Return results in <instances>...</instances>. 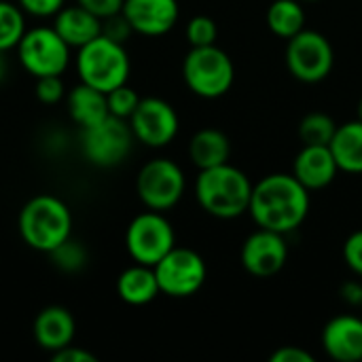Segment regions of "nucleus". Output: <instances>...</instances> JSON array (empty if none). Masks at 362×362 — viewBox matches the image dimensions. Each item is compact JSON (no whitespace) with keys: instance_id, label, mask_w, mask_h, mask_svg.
Masks as SVG:
<instances>
[{"instance_id":"obj_38","label":"nucleus","mask_w":362,"mask_h":362,"mask_svg":"<svg viewBox=\"0 0 362 362\" xmlns=\"http://www.w3.org/2000/svg\"><path fill=\"white\" fill-rule=\"evenodd\" d=\"M301 2H318V0H301Z\"/></svg>"},{"instance_id":"obj_32","label":"nucleus","mask_w":362,"mask_h":362,"mask_svg":"<svg viewBox=\"0 0 362 362\" xmlns=\"http://www.w3.org/2000/svg\"><path fill=\"white\" fill-rule=\"evenodd\" d=\"M123 2H125V0H78V4H81L83 8H87L89 13H93V15L100 17V19H106V17H110V15L121 13Z\"/></svg>"},{"instance_id":"obj_7","label":"nucleus","mask_w":362,"mask_h":362,"mask_svg":"<svg viewBox=\"0 0 362 362\" xmlns=\"http://www.w3.org/2000/svg\"><path fill=\"white\" fill-rule=\"evenodd\" d=\"M125 246L136 263L153 267L176 246V235L170 221L157 210H151L129 223L125 233Z\"/></svg>"},{"instance_id":"obj_35","label":"nucleus","mask_w":362,"mask_h":362,"mask_svg":"<svg viewBox=\"0 0 362 362\" xmlns=\"http://www.w3.org/2000/svg\"><path fill=\"white\" fill-rule=\"evenodd\" d=\"M272 362H314V356L303 348L284 346L272 354Z\"/></svg>"},{"instance_id":"obj_25","label":"nucleus","mask_w":362,"mask_h":362,"mask_svg":"<svg viewBox=\"0 0 362 362\" xmlns=\"http://www.w3.org/2000/svg\"><path fill=\"white\" fill-rule=\"evenodd\" d=\"M23 32H25V23L21 11L15 4L0 0V51L4 53L17 47Z\"/></svg>"},{"instance_id":"obj_16","label":"nucleus","mask_w":362,"mask_h":362,"mask_svg":"<svg viewBox=\"0 0 362 362\" xmlns=\"http://www.w3.org/2000/svg\"><path fill=\"white\" fill-rule=\"evenodd\" d=\"M325 352L339 362L362 361V318L358 316H335L322 331Z\"/></svg>"},{"instance_id":"obj_5","label":"nucleus","mask_w":362,"mask_h":362,"mask_svg":"<svg viewBox=\"0 0 362 362\" xmlns=\"http://www.w3.org/2000/svg\"><path fill=\"white\" fill-rule=\"evenodd\" d=\"M182 76L195 95L214 100L231 89L235 68L231 57L216 45L191 47L182 64Z\"/></svg>"},{"instance_id":"obj_9","label":"nucleus","mask_w":362,"mask_h":362,"mask_svg":"<svg viewBox=\"0 0 362 362\" xmlns=\"http://www.w3.org/2000/svg\"><path fill=\"white\" fill-rule=\"evenodd\" d=\"M159 293L182 299L195 295L206 282V263L204 259L189 248H172L159 263L153 265Z\"/></svg>"},{"instance_id":"obj_24","label":"nucleus","mask_w":362,"mask_h":362,"mask_svg":"<svg viewBox=\"0 0 362 362\" xmlns=\"http://www.w3.org/2000/svg\"><path fill=\"white\" fill-rule=\"evenodd\" d=\"M335 129H337V123L333 121V117L325 112H310L299 123V138L303 144L329 146L335 136Z\"/></svg>"},{"instance_id":"obj_13","label":"nucleus","mask_w":362,"mask_h":362,"mask_svg":"<svg viewBox=\"0 0 362 362\" xmlns=\"http://www.w3.org/2000/svg\"><path fill=\"white\" fill-rule=\"evenodd\" d=\"M240 259L250 276L272 278L284 269L288 261V246L282 233L259 227V231L246 238Z\"/></svg>"},{"instance_id":"obj_12","label":"nucleus","mask_w":362,"mask_h":362,"mask_svg":"<svg viewBox=\"0 0 362 362\" xmlns=\"http://www.w3.org/2000/svg\"><path fill=\"white\" fill-rule=\"evenodd\" d=\"M129 127L134 138L142 144L161 148L170 144L178 134V115L161 98H144L138 102L136 110L129 117Z\"/></svg>"},{"instance_id":"obj_6","label":"nucleus","mask_w":362,"mask_h":362,"mask_svg":"<svg viewBox=\"0 0 362 362\" xmlns=\"http://www.w3.org/2000/svg\"><path fill=\"white\" fill-rule=\"evenodd\" d=\"M335 66V51L331 40L316 30H301L286 45L288 72L308 85L325 81Z\"/></svg>"},{"instance_id":"obj_29","label":"nucleus","mask_w":362,"mask_h":362,"mask_svg":"<svg viewBox=\"0 0 362 362\" xmlns=\"http://www.w3.org/2000/svg\"><path fill=\"white\" fill-rule=\"evenodd\" d=\"M36 98L42 104H57L64 98V83L59 74L36 76Z\"/></svg>"},{"instance_id":"obj_31","label":"nucleus","mask_w":362,"mask_h":362,"mask_svg":"<svg viewBox=\"0 0 362 362\" xmlns=\"http://www.w3.org/2000/svg\"><path fill=\"white\" fill-rule=\"evenodd\" d=\"M344 261L356 276L362 278V229L348 235L344 244Z\"/></svg>"},{"instance_id":"obj_15","label":"nucleus","mask_w":362,"mask_h":362,"mask_svg":"<svg viewBox=\"0 0 362 362\" xmlns=\"http://www.w3.org/2000/svg\"><path fill=\"white\" fill-rule=\"evenodd\" d=\"M310 193L327 189L339 174L337 161L329 146L322 144H303L293 161L291 172Z\"/></svg>"},{"instance_id":"obj_33","label":"nucleus","mask_w":362,"mask_h":362,"mask_svg":"<svg viewBox=\"0 0 362 362\" xmlns=\"http://www.w3.org/2000/svg\"><path fill=\"white\" fill-rule=\"evenodd\" d=\"M19 4L32 15L49 17V15H55L64 6V0H19Z\"/></svg>"},{"instance_id":"obj_37","label":"nucleus","mask_w":362,"mask_h":362,"mask_svg":"<svg viewBox=\"0 0 362 362\" xmlns=\"http://www.w3.org/2000/svg\"><path fill=\"white\" fill-rule=\"evenodd\" d=\"M356 112H358V121H362V98L361 102H358V110H356Z\"/></svg>"},{"instance_id":"obj_4","label":"nucleus","mask_w":362,"mask_h":362,"mask_svg":"<svg viewBox=\"0 0 362 362\" xmlns=\"http://www.w3.org/2000/svg\"><path fill=\"white\" fill-rule=\"evenodd\" d=\"M76 72L81 76V83L108 93L115 87L127 83L129 57L121 42H115L100 34L98 38L78 47Z\"/></svg>"},{"instance_id":"obj_27","label":"nucleus","mask_w":362,"mask_h":362,"mask_svg":"<svg viewBox=\"0 0 362 362\" xmlns=\"http://www.w3.org/2000/svg\"><path fill=\"white\" fill-rule=\"evenodd\" d=\"M106 102H108V110H110L112 117L129 119L132 112L136 110L140 98H138V93L132 87H127L123 83V85H119V87H115L112 91L106 93Z\"/></svg>"},{"instance_id":"obj_26","label":"nucleus","mask_w":362,"mask_h":362,"mask_svg":"<svg viewBox=\"0 0 362 362\" xmlns=\"http://www.w3.org/2000/svg\"><path fill=\"white\" fill-rule=\"evenodd\" d=\"M51 255V259H53V263L59 267V269H64V272H78V269H83L85 267V263H87V250L78 244V242H74V240H66V242H62L55 250H51L49 252Z\"/></svg>"},{"instance_id":"obj_23","label":"nucleus","mask_w":362,"mask_h":362,"mask_svg":"<svg viewBox=\"0 0 362 362\" xmlns=\"http://www.w3.org/2000/svg\"><path fill=\"white\" fill-rule=\"evenodd\" d=\"M267 25L284 40L305 30V11L301 0H274L267 8Z\"/></svg>"},{"instance_id":"obj_3","label":"nucleus","mask_w":362,"mask_h":362,"mask_svg":"<svg viewBox=\"0 0 362 362\" xmlns=\"http://www.w3.org/2000/svg\"><path fill=\"white\" fill-rule=\"evenodd\" d=\"M72 214L68 206L53 195L32 197L19 214V233L23 242L40 252L55 250L70 238Z\"/></svg>"},{"instance_id":"obj_30","label":"nucleus","mask_w":362,"mask_h":362,"mask_svg":"<svg viewBox=\"0 0 362 362\" xmlns=\"http://www.w3.org/2000/svg\"><path fill=\"white\" fill-rule=\"evenodd\" d=\"M132 32L134 30H132V25H129V21L125 19L123 13H117V15H110V17L102 19V34L106 38L115 40V42H121L123 45L129 38Z\"/></svg>"},{"instance_id":"obj_10","label":"nucleus","mask_w":362,"mask_h":362,"mask_svg":"<svg viewBox=\"0 0 362 362\" xmlns=\"http://www.w3.org/2000/svg\"><path fill=\"white\" fill-rule=\"evenodd\" d=\"M17 53L21 66L32 76L62 74L70 59V47L53 28H34L23 32L17 45Z\"/></svg>"},{"instance_id":"obj_28","label":"nucleus","mask_w":362,"mask_h":362,"mask_svg":"<svg viewBox=\"0 0 362 362\" xmlns=\"http://www.w3.org/2000/svg\"><path fill=\"white\" fill-rule=\"evenodd\" d=\"M216 21L208 15H197L187 23V38L191 42V47H208V45H216Z\"/></svg>"},{"instance_id":"obj_1","label":"nucleus","mask_w":362,"mask_h":362,"mask_svg":"<svg viewBox=\"0 0 362 362\" xmlns=\"http://www.w3.org/2000/svg\"><path fill=\"white\" fill-rule=\"evenodd\" d=\"M248 212L261 229L286 235L308 218L310 191L293 174H269L252 185Z\"/></svg>"},{"instance_id":"obj_17","label":"nucleus","mask_w":362,"mask_h":362,"mask_svg":"<svg viewBox=\"0 0 362 362\" xmlns=\"http://www.w3.org/2000/svg\"><path fill=\"white\" fill-rule=\"evenodd\" d=\"M34 337L40 348L55 352L66 348L74 339V318L66 308L51 305L38 312L34 320Z\"/></svg>"},{"instance_id":"obj_34","label":"nucleus","mask_w":362,"mask_h":362,"mask_svg":"<svg viewBox=\"0 0 362 362\" xmlns=\"http://www.w3.org/2000/svg\"><path fill=\"white\" fill-rule=\"evenodd\" d=\"M51 358L53 362H95L98 358L93 354H89L87 350H81L76 346H66V348H59L55 352H51Z\"/></svg>"},{"instance_id":"obj_18","label":"nucleus","mask_w":362,"mask_h":362,"mask_svg":"<svg viewBox=\"0 0 362 362\" xmlns=\"http://www.w3.org/2000/svg\"><path fill=\"white\" fill-rule=\"evenodd\" d=\"M53 30L62 36V40L68 47H83L89 40L98 38L102 34V19L83 8L81 4L76 6H62L57 13Z\"/></svg>"},{"instance_id":"obj_22","label":"nucleus","mask_w":362,"mask_h":362,"mask_svg":"<svg viewBox=\"0 0 362 362\" xmlns=\"http://www.w3.org/2000/svg\"><path fill=\"white\" fill-rule=\"evenodd\" d=\"M117 293L129 305L151 303L159 295V284L153 267L136 263L134 267L125 269L117 280Z\"/></svg>"},{"instance_id":"obj_8","label":"nucleus","mask_w":362,"mask_h":362,"mask_svg":"<svg viewBox=\"0 0 362 362\" xmlns=\"http://www.w3.org/2000/svg\"><path fill=\"white\" fill-rule=\"evenodd\" d=\"M132 140V127L123 119L108 115L104 121L83 127L81 148L89 163L98 168H112L129 155Z\"/></svg>"},{"instance_id":"obj_20","label":"nucleus","mask_w":362,"mask_h":362,"mask_svg":"<svg viewBox=\"0 0 362 362\" xmlns=\"http://www.w3.org/2000/svg\"><path fill=\"white\" fill-rule=\"evenodd\" d=\"M68 112H70L72 121L81 127L95 125L110 115L106 93L95 89V87L81 83L68 95Z\"/></svg>"},{"instance_id":"obj_21","label":"nucleus","mask_w":362,"mask_h":362,"mask_svg":"<svg viewBox=\"0 0 362 362\" xmlns=\"http://www.w3.org/2000/svg\"><path fill=\"white\" fill-rule=\"evenodd\" d=\"M231 155V142L221 129H199L189 142V157L199 170H208L227 163Z\"/></svg>"},{"instance_id":"obj_2","label":"nucleus","mask_w":362,"mask_h":362,"mask_svg":"<svg viewBox=\"0 0 362 362\" xmlns=\"http://www.w3.org/2000/svg\"><path fill=\"white\" fill-rule=\"evenodd\" d=\"M252 195V182L250 178L233 168L229 161L199 170V176L195 180V197L199 206L216 218H238L244 212H248Z\"/></svg>"},{"instance_id":"obj_11","label":"nucleus","mask_w":362,"mask_h":362,"mask_svg":"<svg viewBox=\"0 0 362 362\" xmlns=\"http://www.w3.org/2000/svg\"><path fill=\"white\" fill-rule=\"evenodd\" d=\"M138 195L151 210L174 208L185 193V174L170 159H153L138 174Z\"/></svg>"},{"instance_id":"obj_14","label":"nucleus","mask_w":362,"mask_h":362,"mask_svg":"<svg viewBox=\"0 0 362 362\" xmlns=\"http://www.w3.org/2000/svg\"><path fill=\"white\" fill-rule=\"evenodd\" d=\"M121 13L134 32L144 36H161L176 25L180 11L176 0H125Z\"/></svg>"},{"instance_id":"obj_36","label":"nucleus","mask_w":362,"mask_h":362,"mask_svg":"<svg viewBox=\"0 0 362 362\" xmlns=\"http://www.w3.org/2000/svg\"><path fill=\"white\" fill-rule=\"evenodd\" d=\"M4 74H6V62H4V57H2V51H0V81L4 78Z\"/></svg>"},{"instance_id":"obj_19","label":"nucleus","mask_w":362,"mask_h":362,"mask_svg":"<svg viewBox=\"0 0 362 362\" xmlns=\"http://www.w3.org/2000/svg\"><path fill=\"white\" fill-rule=\"evenodd\" d=\"M339 172L362 174V121H348L337 125L329 144Z\"/></svg>"}]
</instances>
